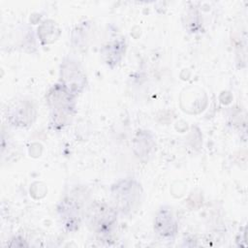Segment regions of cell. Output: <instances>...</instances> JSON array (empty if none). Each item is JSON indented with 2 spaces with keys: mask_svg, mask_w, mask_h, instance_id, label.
<instances>
[{
  "mask_svg": "<svg viewBox=\"0 0 248 248\" xmlns=\"http://www.w3.org/2000/svg\"><path fill=\"white\" fill-rule=\"evenodd\" d=\"M135 184L134 181H123L121 184H118L115 187V192L113 193V197L115 200V202L117 204V206L123 211V212H127V211H131L133 210V207L128 200V197L134 198V199H138L140 200V187L138 186L135 190H133L130 195L129 192L132 189L133 185Z\"/></svg>",
  "mask_w": 248,
  "mask_h": 248,
  "instance_id": "2",
  "label": "cell"
},
{
  "mask_svg": "<svg viewBox=\"0 0 248 248\" xmlns=\"http://www.w3.org/2000/svg\"><path fill=\"white\" fill-rule=\"evenodd\" d=\"M156 232L164 238H171L177 231V226L170 208H162L155 219Z\"/></svg>",
  "mask_w": 248,
  "mask_h": 248,
  "instance_id": "3",
  "label": "cell"
},
{
  "mask_svg": "<svg viewBox=\"0 0 248 248\" xmlns=\"http://www.w3.org/2000/svg\"><path fill=\"white\" fill-rule=\"evenodd\" d=\"M88 227L99 235H107L113 229L116 222V212L106 203L96 202L87 212Z\"/></svg>",
  "mask_w": 248,
  "mask_h": 248,
  "instance_id": "1",
  "label": "cell"
}]
</instances>
